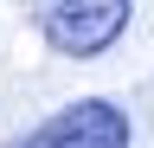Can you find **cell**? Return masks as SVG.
Masks as SVG:
<instances>
[{
  "instance_id": "1",
  "label": "cell",
  "mask_w": 154,
  "mask_h": 148,
  "mask_svg": "<svg viewBox=\"0 0 154 148\" xmlns=\"http://www.w3.org/2000/svg\"><path fill=\"white\" fill-rule=\"evenodd\" d=\"M135 0H45V45L58 58H103V52L128 32Z\"/></svg>"
},
{
  "instance_id": "2",
  "label": "cell",
  "mask_w": 154,
  "mask_h": 148,
  "mask_svg": "<svg viewBox=\"0 0 154 148\" xmlns=\"http://www.w3.org/2000/svg\"><path fill=\"white\" fill-rule=\"evenodd\" d=\"M128 142H135V122L109 97H77L19 135V148H128Z\"/></svg>"
},
{
  "instance_id": "3",
  "label": "cell",
  "mask_w": 154,
  "mask_h": 148,
  "mask_svg": "<svg viewBox=\"0 0 154 148\" xmlns=\"http://www.w3.org/2000/svg\"><path fill=\"white\" fill-rule=\"evenodd\" d=\"M0 148H19V135H13V142H0Z\"/></svg>"
},
{
  "instance_id": "4",
  "label": "cell",
  "mask_w": 154,
  "mask_h": 148,
  "mask_svg": "<svg viewBox=\"0 0 154 148\" xmlns=\"http://www.w3.org/2000/svg\"><path fill=\"white\" fill-rule=\"evenodd\" d=\"M26 7H45V0H26Z\"/></svg>"
}]
</instances>
